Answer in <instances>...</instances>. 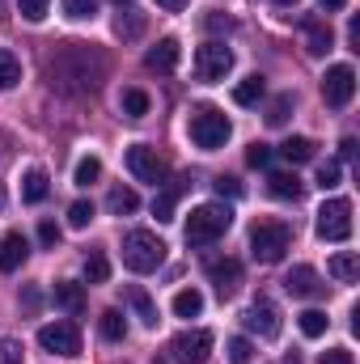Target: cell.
Instances as JSON below:
<instances>
[{
    "label": "cell",
    "mask_w": 360,
    "mask_h": 364,
    "mask_svg": "<svg viewBox=\"0 0 360 364\" xmlns=\"http://www.w3.org/2000/svg\"><path fill=\"white\" fill-rule=\"evenodd\" d=\"M233 225V208L229 203H199L191 216H186V242L191 246H208L216 237H225Z\"/></svg>",
    "instance_id": "cell-1"
},
{
    "label": "cell",
    "mask_w": 360,
    "mask_h": 364,
    "mask_svg": "<svg viewBox=\"0 0 360 364\" xmlns=\"http://www.w3.org/2000/svg\"><path fill=\"white\" fill-rule=\"evenodd\" d=\"M123 263L140 275L157 272L166 263V242L153 229H132V233H123Z\"/></svg>",
    "instance_id": "cell-2"
},
{
    "label": "cell",
    "mask_w": 360,
    "mask_h": 364,
    "mask_svg": "<svg viewBox=\"0 0 360 364\" xmlns=\"http://www.w3.org/2000/svg\"><path fill=\"white\" fill-rule=\"evenodd\" d=\"M186 127H191V140H195V149H203V153H216V149H225V144H229V136H233V127H229L225 110H216V106H195Z\"/></svg>",
    "instance_id": "cell-3"
},
{
    "label": "cell",
    "mask_w": 360,
    "mask_h": 364,
    "mask_svg": "<svg viewBox=\"0 0 360 364\" xmlns=\"http://www.w3.org/2000/svg\"><path fill=\"white\" fill-rule=\"evenodd\" d=\"M288 246H292V229L284 220H259L250 229V255H255V263H280L288 255Z\"/></svg>",
    "instance_id": "cell-4"
},
{
    "label": "cell",
    "mask_w": 360,
    "mask_h": 364,
    "mask_svg": "<svg viewBox=\"0 0 360 364\" xmlns=\"http://www.w3.org/2000/svg\"><path fill=\"white\" fill-rule=\"evenodd\" d=\"M318 237L322 242H348L352 237V203L348 199H327L318 208Z\"/></svg>",
    "instance_id": "cell-5"
},
{
    "label": "cell",
    "mask_w": 360,
    "mask_h": 364,
    "mask_svg": "<svg viewBox=\"0 0 360 364\" xmlns=\"http://www.w3.org/2000/svg\"><path fill=\"white\" fill-rule=\"evenodd\" d=\"M38 348L55 356H81V331L77 322H47L38 326Z\"/></svg>",
    "instance_id": "cell-6"
},
{
    "label": "cell",
    "mask_w": 360,
    "mask_h": 364,
    "mask_svg": "<svg viewBox=\"0 0 360 364\" xmlns=\"http://www.w3.org/2000/svg\"><path fill=\"white\" fill-rule=\"evenodd\" d=\"M229 68H233V51H229L225 43H203V47L195 51V73H199V81H225Z\"/></svg>",
    "instance_id": "cell-7"
},
{
    "label": "cell",
    "mask_w": 360,
    "mask_h": 364,
    "mask_svg": "<svg viewBox=\"0 0 360 364\" xmlns=\"http://www.w3.org/2000/svg\"><path fill=\"white\" fill-rule=\"evenodd\" d=\"M212 343H216L212 331H182L170 343V356H174V364H203L212 356Z\"/></svg>",
    "instance_id": "cell-8"
},
{
    "label": "cell",
    "mask_w": 360,
    "mask_h": 364,
    "mask_svg": "<svg viewBox=\"0 0 360 364\" xmlns=\"http://www.w3.org/2000/svg\"><path fill=\"white\" fill-rule=\"evenodd\" d=\"M352 93H356V73H352V64L327 68V77H322V97H327V106L344 110V106L352 102Z\"/></svg>",
    "instance_id": "cell-9"
},
{
    "label": "cell",
    "mask_w": 360,
    "mask_h": 364,
    "mask_svg": "<svg viewBox=\"0 0 360 364\" xmlns=\"http://www.w3.org/2000/svg\"><path fill=\"white\" fill-rule=\"evenodd\" d=\"M127 170L140 182H153V186L166 182V161H162L157 149H149V144H132V149H127Z\"/></svg>",
    "instance_id": "cell-10"
},
{
    "label": "cell",
    "mask_w": 360,
    "mask_h": 364,
    "mask_svg": "<svg viewBox=\"0 0 360 364\" xmlns=\"http://www.w3.org/2000/svg\"><path fill=\"white\" fill-rule=\"evenodd\" d=\"M242 322H246V331L259 335V339H275V335H280V309H275L271 301H255Z\"/></svg>",
    "instance_id": "cell-11"
},
{
    "label": "cell",
    "mask_w": 360,
    "mask_h": 364,
    "mask_svg": "<svg viewBox=\"0 0 360 364\" xmlns=\"http://www.w3.org/2000/svg\"><path fill=\"white\" fill-rule=\"evenodd\" d=\"M284 292L288 296H322L327 292V284H322V275L314 272V267H292V272L284 275Z\"/></svg>",
    "instance_id": "cell-12"
},
{
    "label": "cell",
    "mask_w": 360,
    "mask_h": 364,
    "mask_svg": "<svg viewBox=\"0 0 360 364\" xmlns=\"http://www.w3.org/2000/svg\"><path fill=\"white\" fill-rule=\"evenodd\" d=\"M208 279L216 284L221 296H233L238 284H242V263H238V259H212V263H208Z\"/></svg>",
    "instance_id": "cell-13"
},
{
    "label": "cell",
    "mask_w": 360,
    "mask_h": 364,
    "mask_svg": "<svg viewBox=\"0 0 360 364\" xmlns=\"http://www.w3.org/2000/svg\"><path fill=\"white\" fill-rule=\"evenodd\" d=\"M149 73H174L179 68V38H157V47H149L144 55Z\"/></svg>",
    "instance_id": "cell-14"
},
{
    "label": "cell",
    "mask_w": 360,
    "mask_h": 364,
    "mask_svg": "<svg viewBox=\"0 0 360 364\" xmlns=\"http://www.w3.org/2000/svg\"><path fill=\"white\" fill-rule=\"evenodd\" d=\"M26 255H30L26 237H21V233H4V242H0V272L13 275L21 263H26Z\"/></svg>",
    "instance_id": "cell-15"
},
{
    "label": "cell",
    "mask_w": 360,
    "mask_h": 364,
    "mask_svg": "<svg viewBox=\"0 0 360 364\" xmlns=\"http://www.w3.org/2000/svg\"><path fill=\"white\" fill-rule=\"evenodd\" d=\"M331 47H335L331 26H327V21H305V51H309V55H327Z\"/></svg>",
    "instance_id": "cell-16"
},
{
    "label": "cell",
    "mask_w": 360,
    "mask_h": 364,
    "mask_svg": "<svg viewBox=\"0 0 360 364\" xmlns=\"http://www.w3.org/2000/svg\"><path fill=\"white\" fill-rule=\"evenodd\" d=\"M55 305L68 309V314H81V309H85V284L60 279V284H55Z\"/></svg>",
    "instance_id": "cell-17"
},
{
    "label": "cell",
    "mask_w": 360,
    "mask_h": 364,
    "mask_svg": "<svg viewBox=\"0 0 360 364\" xmlns=\"http://www.w3.org/2000/svg\"><path fill=\"white\" fill-rule=\"evenodd\" d=\"M47 191H51V178H47V170H26V178H21V199L26 203H43L47 199Z\"/></svg>",
    "instance_id": "cell-18"
},
{
    "label": "cell",
    "mask_w": 360,
    "mask_h": 364,
    "mask_svg": "<svg viewBox=\"0 0 360 364\" xmlns=\"http://www.w3.org/2000/svg\"><path fill=\"white\" fill-rule=\"evenodd\" d=\"M327 272L335 275L339 284H356V275H360V259L352 255V250H339L331 263H327Z\"/></svg>",
    "instance_id": "cell-19"
},
{
    "label": "cell",
    "mask_w": 360,
    "mask_h": 364,
    "mask_svg": "<svg viewBox=\"0 0 360 364\" xmlns=\"http://www.w3.org/2000/svg\"><path fill=\"white\" fill-rule=\"evenodd\" d=\"M280 157L292 161V166H305V161H314V140H305V136H288V140L280 144Z\"/></svg>",
    "instance_id": "cell-20"
},
{
    "label": "cell",
    "mask_w": 360,
    "mask_h": 364,
    "mask_svg": "<svg viewBox=\"0 0 360 364\" xmlns=\"http://www.w3.org/2000/svg\"><path fill=\"white\" fill-rule=\"evenodd\" d=\"M268 191L275 195V199H301V191H305V182L297 178V174H271L268 178Z\"/></svg>",
    "instance_id": "cell-21"
},
{
    "label": "cell",
    "mask_w": 360,
    "mask_h": 364,
    "mask_svg": "<svg viewBox=\"0 0 360 364\" xmlns=\"http://www.w3.org/2000/svg\"><path fill=\"white\" fill-rule=\"evenodd\" d=\"M97 331H102L106 343H123V339H127V322H123L119 309H106V314L97 318Z\"/></svg>",
    "instance_id": "cell-22"
},
{
    "label": "cell",
    "mask_w": 360,
    "mask_h": 364,
    "mask_svg": "<svg viewBox=\"0 0 360 364\" xmlns=\"http://www.w3.org/2000/svg\"><path fill=\"white\" fill-rule=\"evenodd\" d=\"M179 195H182V182H170L157 199H153V216L166 225V220H174V208H179Z\"/></svg>",
    "instance_id": "cell-23"
},
{
    "label": "cell",
    "mask_w": 360,
    "mask_h": 364,
    "mask_svg": "<svg viewBox=\"0 0 360 364\" xmlns=\"http://www.w3.org/2000/svg\"><path fill=\"white\" fill-rule=\"evenodd\" d=\"M106 208H110L115 216H127V212H136V208H140V195H136L132 186H115V191L106 195Z\"/></svg>",
    "instance_id": "cell-24"
},
{
    "label": "cell",
    "mask_w": 360,
    "mask_h": 364,
    "mask_svg": "<svg viewBox=\"0 0 360 364\" xmlns=\"http://www.w3.org/2000/svg\"><path fill=\"white\" fill-rule=\"evenodd\" d=\"M127 296H132V309H136V318H140L144 326H157V322H162V318H157V305H153V296H149L144 288H132Z\"/></svg>",
    "instance_id": "cell-25"
},
{
    "label": "cell",
    "mask_w": 360,
    "mask_h": 364,
    "mask_svg": "<svg viewBox=\"0 0 360 364\" xmlns=\"http://www.w3.org/2000/svg\"><path fill=\"white\" fill-rule=\"evenodd\" d=\"M297 326H301V335H305V339H322V335H327V326H331V318H327L322 309H305V314L297 318Z\"/></svg>",
    "instance_id": "cell-26"
},
{
    "label": "cell",
    "mask_w": 360,
    "mask_h": 364,
    "mask_svg": "<svg viewBox=\"0 0 360 364\" xmlns=\"http://www.w3.org/2000/svg\"><path fill=\"white\" fill-rule=\"evenodd\" d=\"M17 81H21V60H17L9 47H0V93L13 90Z\"/></svg>",
    "instance_id": "cell-27"
},
{
    "label": "cell",
    "mask_w": 360,
    "mask_h": 364,
    "mask_svg": "<svg viewBox=\"0 0 360 364\" xmlns=\"http://www.w3.org/2000/svg\"><path fill=\"white\" fill-rule=\"evenodd\" d=\"M174 314H179V318H199V314H203V292L182 288L179 296H174Z\"/></svg>",
    "instance_id": "cell-28"
},
{
    "label": "cell",
    "mask_w": 360,
    "mask_h": 364,
    "mask_svg": "<svg viewBox=\"0 0 360 364\" xmlns=\"http://www.w3.org/2000/svg\"><path fill=\"white\" fill-rule=\"evenodd\" d=\"M119 106H123V114H127V119H144V114H149V93H144V90H123Z\"/></svg>",
    "instance_id": "cell-29"
},
{
    "label": "cell",
    "mask_w": 360,
    "mask_h": 364,
    "mask_svg": "<svg viewBox=\"0 0 360 364\" xmlns=\"http://www.w3.org/2000/svg\"><path fill=\"white\" fill-rule=\"evenodd\" d=\"M263 90H268V85H263V77L255 73V77H246V81L233 90V102H238V106H255V102L263 97Z\"/></svg>",
    "instance_id": "cell-30"
},
{
    "label": "cell",
    "mask_w": 360,
    "mask_h": 364,
    "mask_svg": "<svg viewBox=\"0 0 360 364\" xmlns=\"http://www.w3.org/2000/svg\"><path fill=\"white\" fill-rule=\"evenodd\" d=\"M106 279H110V259L102 250H93L85 259V284H106Z\"/></svg>",
    "instance_id": "cell-31"
},
{
    "label": "cell",
    "mask_w": 360,
    "mask_h": 364,
    "mask_svg": "<svg viewBox=\"0 0 360 364\" xmlns=\"http://www.w3.org/2000/svg\"><path fill=\"white\" fill-rule=\"evenodd\" d=\"M90 220H93V203L90 199H77V203L68 208V225H73V229H90Z\"/></svg>",
    "instance_id": "cell-32"
},
{
    "label": "cell",
    "mask_w": 360,
    "mask_h": 364,
    "mask_svg": "<svg viewBox=\"0 0 360 364\" xmlns=\"http://www.w3.org/2000/svg\"><path fill=\"white\" fill-rule=\"evenodd\" d=\"M102 178V161L97 157H81L77 161V186H90V182Z\"/></svg>",
    "instance_id": "cell-33"
},
{
    "label": "cell",
    "mask_w": 360,
    "mask_h": 364,
    "mask_svg": "<svg viewBox=\"0 0 360 364\" xmlns=\"http://www.w3.org/2000/svg\"><path fill=\"white\" fill-rule=\"evenodd\" d=\"M288 110H292V93H280V97L268 106V123L271 127H280V123L288 119Z\"/></svg>",
    "instance_id": "cell-34"
},
{
    "label": "cell",
    "mask_w": 360,
    "mask_h": 364,
    "mask_svg": "<svg viewBox=\"0 0 360 364\" xmlns=\"http://www.w3.org/2000/svg\"><path fill=\"white\" fill-rule=\"evenodd\" d=\"M97 13V0H64V17H73V21H85Z\"/></svg>",
    "instance_id": "cell-35"
},
{
    "label": "cell",
    "mask_w": 360,
    "mask_h": 364,
    "mask_svg": "<svg viewBox=\"0 0 360 364\" xmlns=\"http://www.w3.org/2000/svg\"><path fill=\"white\" fill-rule=\"evenodd\" d=\"M246 166H250V170H268L271 166V144H259V140H255V144L246 149Z\"/></svg>",
    "instance_id": "cell-36"
},
{
    "label": "cell",
    "mask_w": 360,
    "mask_h": 364,
    "mask_svg": "<svg viewBox=\"0 0 360 364\" xmlns=\"http://www.w3.org/2000/svg\"><path fill=\"white\" fill-rule=\"evenodd\" d=\"M339 178H344L339 161H322V166H318V186H322V191H335V186H339Z\"/></svg>",
    "instance_id": "cell-37"
},
{
    "label": "cell",
    "mask_w": 360,
    "mask_h": 364,
    "mask_svg": "<svg viewBox=\"0 0 360 364\" xmlns=\"http://www.w3.org/2000/svg\"><path fill=\"white\" fill-rule=\"evenodd\" d=\"M115 30H119V34H127V38H136V34L144 30V17H140L136 9H127V17L119 13V21H115Z\"/></svg>",
    "instance_id": "cell-38"
},
{
    "label": "cell",
    "mask_w": 360,
    "mask_h": 364,
    "mask_svg": "<svg viewBox=\"0 0 360 364\" xmlns=\"http://www.w3.org/2000/svg\"><path fill=\"white\" fill-rule=\"evenodd\" d=\"M250 360H255L250 339H229V364H250Z\"/></svg>",
    "instance_id": "cell-39"
},
{
    "label": "cell",
    "mask_w": 360,
    "mask_h": 364,
    "mask_svg": "<svg viewBox=\"0 0 360 364\" xmlns=\"http://www.w3.org/2000/svg\"><path fill=\"white\" fill-rule=\"evenodd\" d=\"M47 4H51V0H17V9H21L26 21H43V17H47Z\"/></svg>",
    "instance_id": "cell-40"
},
{
    "label": "cell",
    "mask_w": 360,
    "mask_h": 364,
    "mask_svg": "<svg viewBox=\"0 0 360 364\" xmlns=\"http://www.w3.org/2000/svg\"><path fill=\"white\" fill-rule=\"evenodd\" d=\"M60 237H64V233H60V225H55V220H43V225H38V242H43L47 250H55V246H60Z\"/></svg>",
    "instance_id": "cell-41"
},
{
    "label": "cell",
    "mask_w": 360,
    "mask_h": 364,
    "mask_svg": "<svg viewBox=\"0 0 360 364\" xmlns=\"http://www.w3.org/2000/svg\"><path fill=\"white\" fill-rule=\"evenodd\" d=\"M212 186H216V195H221V199H225V195H229V199H238V195H242V182L229 178V174H221V178L212 182Z\"/></svg>",
    "instance_id": "cell-42"
},
{
    "label": "cell",
    "mask_w": 360,
    "mask_h": 364,
    "mask_svg": "<svg viewBox=\"0 0 360 364\" xmlns=\"http://www.w3.org/2000/svg\"><path fill=\"white\" fill-rule=\"evenodd\" d=\"M0 364H21V348H17V339H0Z\"/></svg>",
    "instance_id": "cell-43"
},
{
    "label": "cell",
    "mask_w": 360,
    "mask_h": 364,
    "mask_svg": "<svg viewBox=\"0 0 360 364\" xmlns=\"http://www.w3.org/2000/svg\"><path fill=\"white\" fill-rule=\"evenodd\" d=\"M318 364H356V360H352L348 348H331V352H322V360Z\"/></svg>",
    "instance_id": "cell-44"
},
{
    "label": "cell",
    "mask_w": 360,
    "mask_h": 364,
    "mask_svg": "<svg viewBox=\"0 0 360 364\" xmlns=\"http://www.w3.org/2000/svg\"><path fill=\"white\" fill-rule=\"evenodd\" d=\"M339 157H344V161H352V157H356V140H352V136H344V140H339Z\"/></svg>",
    "instance_id": "cell-45"
},
{
    "label": "cell",
    "mask_w": 360,
    "mask_h": 364,
    "mask_svg": "<svg viewBox=\"0 0 360 364\" xmlns=\"http://www.w3.org/2000/svg\"><path fill=\"white\" fill-rule=\"evenodd\" d=\"M208 30H233V21L221 17V13H212V17H208Z\"/></svg>",
    "instance_id": "cell-46"
},
{
    "label": "cell",
    "mask_w": 360,
    "mask_h": 364,
    "mask_svg": "<svg viewBox=\"0 0 360 364\" xmlns=\"http://www.w3.org/2000/svg\"><path fill=\"white\" fill-rule=\"evenodd\" d=\"M191 0H157V9H166V13H182Z\"/></svg>",
    "instance_id": "cell-47"
},
{
    "label": "cell",
    "mask_w": 360,
    "mask_h": 364,
    "mask_svg": "<svg viewBox=\"0 0 360 364\" xmlns=\"http://www.w3.org/2000/svg\"><path fill=\"white\" fill-rule=\"evenodd\" d=\"M318 9L322 13H339V9H348V0H318Z\"/></svg>",
    "instance_id": "cell-48"
},
{
    "label": "cell",
    "mask_w": 360,
    "mask_h": 364,
    "mask_svg": "<svg viewBox=\"0 0 360 364\" xmlns=\"http://www.w3.org/2000/svg\"><path fill=\"white\" fill-rule=\"evenodd\" d=\"M348 43H352V47L360 51V21H356V17L348 21Z\"/></svg>",
    "instance_id": "cell-49"
},
{
    "label": "cell",
    "mask_w": 360,
    "mask_h": 364,
    "mask_svg": "<svg viewBox=\"0 0 360 364\" xmlns=\"http://www.w3.org/2000/svg\"><path fill=\"white\" fill-rule=\"evenodd\" d=\"M275 4H297V0H275Z\"/></svg>",
    "instance_id": "cell-50"
},
{
    "label": "cell",
    "mask_w": 360,
    "mask_h": 364,
    "mask_svg": "<svg viewBox=\"0 0 360 364\" xmlns=\"http://www.w3.org/2000/svg\"><path fill=\"white\" fill-rule=\"evenodd\" d=\"M115 4H127V0H115Z\"/></svg>",
    "instance_id": "cell-51"
}]
</instances>
